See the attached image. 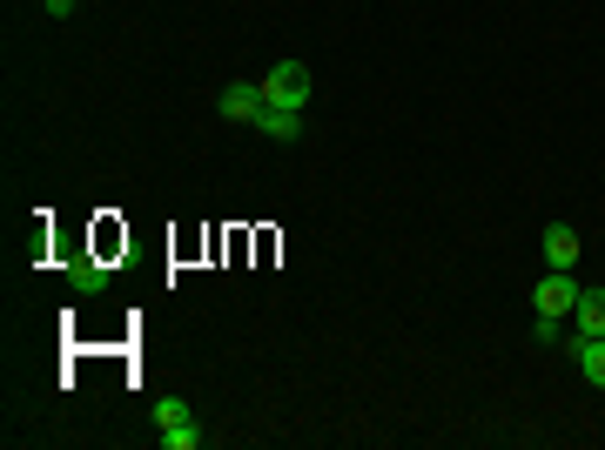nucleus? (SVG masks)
I'll list each match as a JSON object with an SVG mask.
<instances>
[{
  "instance_id": "20e7f679",
  "label": "nucleus",
  "mask_w": 605,
  "mask_h": 450,
  "mask_svg": "<svg viewBox=\"0 0 605 450\" xmlns=\"http://www.w3.org/2000/svg\"><path fill=\"white\" fill-rule=\"evenodd\" d=\"M263 108H269V101H263V81H229V88H222V114H229V121H250V129H256Z\"/></svg>"
},
{
  "instance_id": "39448f33",
  "label": "nucleus",
  "mask_w": 605,
  "mask_h": 450,
  "mask_svg": "<svg viewBox=\"0 0 605 450\" xmlns=\"http://www.w3.org/2000/svg\"><path fill=\"white\" fill-rule=\"evenodd\" d=\"M545 269H579V229H565V222L545 229Z\"/></svg>"
},
{
  "instance_id": "9d476101",
  "label": "nucleus",
  "mask_w": 605,
  "mask_h": 450,
  "mask_svg": "<svg viewBox=\"0 0 605 450\" xmlns=\"http://www.w3.org/2000/svg\"><path fill=\"white\" fill-rule=\"evenodd\" d=\"M74 8H81V0H55V8H48V14H74Z\"/></svg>"
},
{
  "instance_id": "0eeeda50",
  "label": "nucleus",
  "mask_w": 605,
  "mask_h": 450,
  "mask_svg": "<svg viewBox=\"0 0 605 450\" xmlns=\"http://www.w3.org/2000/svg\"><path fill=\"white\" fill-rule=\"evenodd\" d=\"M256 129H263L269 142H297V135H303V108H263Z\"/></svg>"
},
{
  "instance_id": "7ed1b4c3",
  "label": "nucleus",
  "mask_w": 605,
  "mask_h": 450,
  "mask_svg": "<svg viewBox=\"0 0 605 450\" xmlns=\"http://www.w3.org/2000/svg\"><path fill=\"white\" fill-rule=\"evenodd\" d=\"M572 303H579V282H572V269H552L539 290H532V309H539V323H572Z\"/></svg>"
},
{
  "instance_id": "1a4fd4ad",
  "label": "nucleus",
  "mask_w": 605,
  "mask_h": 450,
  "mask_svg": "<svg viewBox=\"0 0 605 450\" xmlns=\"http://www.w3.org/2000/svg\"><path fill=\"white\" fill-rule=\"evenodd\" d=\"M74 290H88V296H95V290H108V269H95V263H81V269H74Z\"/></svg>"
},
{
  "instance_id": "f257e3e1",
  "label": "nucleus",
  "mask_w": 605,
  "mask_h": 450,
  "mask_svg": "<svg viewBox=\"0 0 605 450\" xmlns=\"http://www.w3.org/2000/svg\"><path fill=\"white\" fill-rule=\"evenodd\" d=\"M155 443L161 450H202V443H209V430L195 424V411H189L182 397H161L155 403Z\"/></svg>"
},
{
  "instance_id": "6e6552de",
  "label": "nucleus",
  "mask_w": 605,
  "mask_h": 450,
  "mask_svg": "<svg viewBox=\"0 0 605 450\" xmlns=\"http://www.w3.org/2000/svg\"><path fill=\"white\" fill-rule=\"evenodd\" d=\"M572 323H579V337H605V290H579Z\"/></svg>"
},
{
  "instance_id": "f03ea898",
  "label": "nucleus",
  "mask_w": 605,
  "mask_h": 450,
  "mask_svg": "<svg viewBox=\"0 0 605 450\" xmlns=\"http://www.w3.org/2000/svg\"><path fill=\"white\" fill-rule=\"evenodd\" d=\"M263 101H269V108H303V101H310V68L282 54V61L263 74Z\"/></svg>"
},
{
  "instance_id": "9b49d317",
  "label": "nucleus",
  "mask_w": 605,
  "mask_h": 450,
  "mask_svg": "<svg viewBox=\"0 0 605 450\" xmlns=\"http://www.w3.org/2000/svg\"><path fill=\"white\" fill-rule=\"evenodd\" d=\"M40 8H55V0H40Z\"/></svg>"
},
{
  "instance_id": "423d86ee",
  "label": "nucleus",
  "mask_w": 605,
  "mask_h": 450,
  "mask_svg": "<svg viewBox=\"0 0 605 450\" xmlns=\"http://www.w3.org/2000/svg\"><path fill=\"white\" fill-rule=\"evenodd\" d=\"M572 363L592 390H605V337H572Z\"/></svg>"
}]
</instances>
